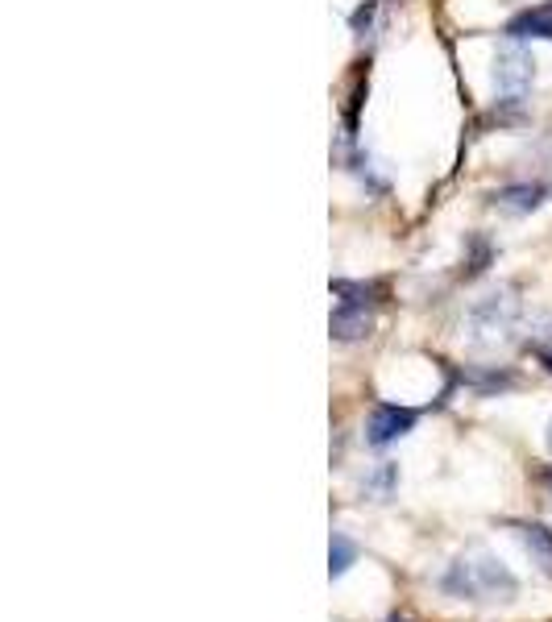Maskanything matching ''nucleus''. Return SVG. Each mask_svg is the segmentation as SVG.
<instances>
[{
	"label": "nucleus",
	"mask_w": 552,
	"mask_h": 622,
	"mask_svg": "<svg viewBox=\"0 0 552 622\" xmlns=\"http://www.w3.org/2000/svg\"><path fill=\"white\" fill-rule=\"evenodd\" d=\"M440 589L465 602H511L519 593V581L499 556L469 552L449 564V573L440 577Z\"/></svg>",
	"instance_id": "f257e3e1"
},
{
	"label": "nucleus",
	"mask_w": 552,
	"mask_h": 622,
	"mask_svg": "<svg viewBox=\"0 0 552 622\" xmlns=\"http://www.w3.org/2000/svg\"><path fill=\"white\" fill-rule=\"evenodd\" d=\"M515 324H519V291L499 287V291H490V295L469 303L465 320H461V336L474 349H499L511 341Z\"/></svg>",
	"instance_id": "f03ea898"
},
{
	"label": "nucleus",
	"mask_w": 552,
	"mask_h": 622,
	"mask_svg": "<svg viewBox=\"0 0 552 622\" xmlns=\"http://www.w3.org/2000/svg\"><path fill=\"white\" fill-rule=\"evenodd\" d=\"M536 79V59L532 50H523L519 42H507L494 50V63H490V83H494V96H503V104H519L528 96Z\"/></svg>",
	"instance_id": "7ed1b4c3"
},
{
	"label": "nucleus",
	"mask_w": 552,
	"mask_h": 622,
	"mask_svg": "<svg viewBox=\"0 0 552 622\" xmlns=\"http://www.w3.org/2000/svg\"><path fill=\"white\" fill-rule=\"evenodd\" d=\"M416 411L399 407V403H378L366 419V444L370 448H391L395 440H403L411 428H416Z\"/></svg>",
	"instance_id": "20e7f679"
},
{
	"label": "nucleus",
	"mask_w": 552,
	"mask_h": 622,
	"mask_svg": "<svg viewBox=\"0 0 552 622\" xmlns=\"http://www.w3.org/2000/svg\"><path fill=\"white\" fill-rule=\"evenodd\" d=\"M544 204V187L540 183H507L490 195V208H499L507 216H532Z\"/></svg>",
	"instance_id": "39448f33"
},
{
	"label": "nucleus",
	"mask_w": 552,
	"mask_h": 622,
	"mask_svg": "<svg viewBox=\"0 0 552 622\" xmlns=\"http://www.w3.org/2000/svg\"><path fill=\"white\" fill-rule=\"evenodd\" d=\"M328 328H333V341H341V345L366 341L370 328H374V316H370V307H362V303H337Z\"/></svg>",
	"instance_id": "423d86ee"
},
{
	"label": "nucleus",
	"mask_w": 552,
	"mask_h": 622,
	"mask_svg": "<svg viewBox=\"0 0 552 622\" xmlns=\"http://www.w3.org/2000/svg\"><path fill=\"white\" fill-rule=\"evenodd\" d=\"M507 38H540V42H552V0L548 5H536V9H523L507 21Z\"/></svg>",
	"instance_id": "0eeeda50"
},
{
	"label": "nucleus",
	"mask_w": 552,
	"mask_h": 622,
	"mask_svg": "<svg viewBox=\"0 0 552 622\" xmlns=\"http://www.w3.org/2000/svg\"><path fill=\"white\" fill-rule=\"evenodd\" d=\"M515 540L523 544V552L532 556V564L540 573H552V535L544 527H528V523H519L515 527Z\"/></svg>",
	"instance_id": "6e6552de"
},
{
	"label": "nucleus",
	"mask_w": 552,
	"mask_h": 622,
	"mask_svg": "<svg viewBox=\"0 0 552 622\" xmlns=\"http://www.w3.org/2000/svg\"><path fill=\"white\" fill-rule=\"evenodd\" d=\"M395 486H399V469L386 461V465H378L374 473H366V482H362V494L366 498H374V502H386L395 494Z\"/></svg>",
	"instance_id": "1a4fd4ad"
},
{
	"label": "nucleus",
	"mask_w": 552,
	"mask_h": 622,
	"mask_svg": "<svg viewBox=\"0 0 552 622\" xmlns=\"http://www.w3.org/2000/svg\"><path fill=\"white\" fill-rule=\"evenodd\" d=\"M353 560H357V544L349 540V535L333 531V544H328V577H333V581L345 577Z\"/></svg>",
	"instance_id": "9d476101"
},
{
	"label": "nucleus",
	"mask_w": 552,
	"mask_h": 622,
	"mask_svg": "<svg viewBox=\"0 0 552 622\" xmlns=\"http://www.w3.org/2000/svg\"><path fill=\"white\" fill-rule=\"evenodd\" d=\"M333 291L341 295V303H374L370 295H378V287H374V282H345V278H337L333 282Z\"/></svg>",
	"instance_id": "9b49d317"
},
{
	"label": "nucleus",
	"mask_w": 552,
	"mask_h": 622,
	"mask_svg": "<svg viewBox=\"0 0 552 622\" xmlns=\"http://www.w3.org/2000/svg\"><path fill=\"white\" fill-rule=\"evenodd\" d=\"M469 249H474V253H469V270L465 274H482L490 266V258H494V245L486 237H469Z\"/></svg>",
	"instance_id": "f8f14e48"
},
{
	"label": "nucleus",
	"mask_w": 552,
	"mask_h": 622,
	"mask_svg": "<svg viewBox=\"0 0 552 622\" xmlns=\"http://www.w3.org/2000/svg\"><path fill=\"white\" fill-rule=\"evenodd\" d=\"M374 9H378V5L370 0V5H362V9L353 13V30H357V34H362V30H370V25H374Z\"/></svg>",
	"instance_id": "ddd939ff"
},
{
	"label": "nucleus",
	"mask_w": 552,
	"mask_h": 622,
	"mask_svg": "<svg viewBox=\"0 0 552 622\" xmlns=\"http://www.w3.org/2000/svg\"><path fill=\"white\" fill-rule=\"evenodd\" d=\"M540 361H544L548 370H552V349H540Z\"/></svg>",
	"instance_id": "4468645a"
},
{
	"label": "nucleus",
	"mask_w": 552,
	"mask_h": 622,
	"mask_svg": "<svg viewBox=\"0 0 552 622\" xmlns=\"http://www.w3.org/2000/svg\"><path fill=\"white\" fill-rule=\"evenodd\" d=\"M544 486H548V494H552V469H548V473H544Z\"/></svg>",
	"instance_id": "2eb2a0df"
},
{
	"label": "nucleus",
	"mask_w": 552,
	"mask_h": 622,
	"mask_svg": "<svg viewBox=\"0 0 552 622\" xmlns=\"http://www.w3.org/2000/svg\"><path fill=\"white\" fill-rule=\"evenodd\" d=\"M548 448H552V423H548Z\"/></svg>",
	"instance_id": "dca6fc26"
},
{
	"label": "nucleus",
	"mask_w": 552,
	"mask_h": 622,
	"mask_svg": "<svg viewBox=\"0 0 552 622\" xmlns=\"http://www.w3.org/2000/svg\"><path fill=\"white\" fill-rule=\"evenodd\" d=\"M386 622H407V618H386Z\"/></svg>",
	"instance_id": "f3484780"
}]
</instances>
